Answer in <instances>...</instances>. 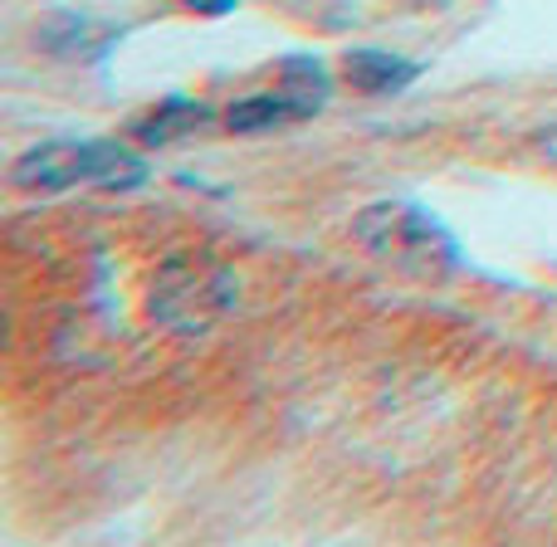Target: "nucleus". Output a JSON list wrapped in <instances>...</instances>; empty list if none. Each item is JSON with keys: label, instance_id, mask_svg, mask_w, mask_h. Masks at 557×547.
<instances>
[{"label": "nucleus", "instance_id": "f257e3e1", "mask_svg": "<svg viewBox=\"0 0 557 547\" xmlns=\"http://www.w3.org/2000/svg\"><path fill=\"white\" fill-rule=\"evenodd\" d=\"M352 240L362 245L372 260L392 264L416 278H441L460 270V245L445 231L441 215H431L416 201H372L352 215Z\"/></svg>", "mask_w": 557, "mask_h": 547}, {"label": "nucleus", "instance_id": "f03ea898", "mask_svg": "<svg viewBox=\"0 0 557 547\" xmlns=\"http://www.w3.org/2000/svg\"><path fill=\"white\" fill-rule=\"evenodd\" d=\"M152 176V166L137 152L117 142H94V137H69V142H45L15 157L10 182L20 191H74V186H98V191H137Z\"/></svg>", "mask_w": 557, "mask_h": 547}, {"label": "nucleus", "instance_id": "7ed1b4c3", "mask_svg": "<svg viewBox=\"0 0 557 547\" xmlns=\"http://www.w3.org/2000/svg\"><path fill=\"white\" fill-rule=\"evenodd\" d=\"M235 308V278L206 254H172L147 288V313L176 337H201Z\"/></svg>", "mask_w": 557, "mask_h": 547}, {"label": "nucleus", "instance_id": "20e7f679", "mask_svg": "<svg viewBox=\"0 0 557 547\" xmlns=\"http://www.w3.org/2000/svg\"><path fill=\"white\" fill-rule=\"evenodd\" d=\"M421 69L401 54H386V49H347L343 54V78L357 88V94H372V98H386V94H401V88L416 84Z\"/></svg>", "mask_w": 557, "mask_h": 547}, {"label": "nucleus", "instance_id": "39448f33", "mask_svg": "<svg viewBox=\"0 0 557 547\" xmlns=\"http://www.w3.org/2000/svg\"><path fill=\"white\" fill-rule=\"evenodd\" d=\"M113 29H98L94 20L84 15H49L39 25V45L54 49V54H69V59H98L108 45H113Z\"/></svg>", "mask_w": 557, "mask_h": 547}, {"label": "nucleus", "instance_id": "423d86ee", "mask_svg": "<svg viewBox=\"0 0 557 547\" xmlns=\"http://www.w3.org/2000/svg\"><path fill=\"white\" fill-rule=\"evenodd\" d=\"M278 88L294 98L304 117H318L327 108V98H333V78H327V69L318 64V59H308V54L278 59Z\"/></svg>", "mask_w": 557, "mask_h": 547}, {"label": "nucleus", "instance_id": "0eeeda50", "mask_svg": "<svg viewBox=\"0 0 557 547\" xmlns=\"http://www.w3.org/2000/svg\"><path fill=\"white\" fill-rule=\"evenodd\" d=\"M298 103L278 88V94H250V98H235L225 108V127L231 133H270V127H284V123H298Z\"/></svg>", "mask_w": 557, "mask_h": 547}, {"label": "nucleus", "instance_id": "6e6552de", "mask_svg": "<svg viewBox=\"0 0 557 547\" xmlns=\"http://www.w3.org/2000/svg\"><path fill=\"white\" fill-rule=\"evenodd\" d=\"M201 127H211V108L191 103V98H166L147 123H137V137H143L147 147H162V142H176V137L201 133Z\"/></svg>", "mask_w": 557, "mask_h": 547}, {"label": "nucleus", "instance_id": "1a4fd4ad", "mask_svg": "<svg viewBox=\"0 0 557 547\" xmlns=\"http://www.w3.org/2000/svg\"><path fill=\"white\" fill-rule=\"evenodd\" d=\"M186 10H196V15H231L235 0H182Z\"/></svg>", "mask_w": 557, "mask_h": 547}]
</instances>
